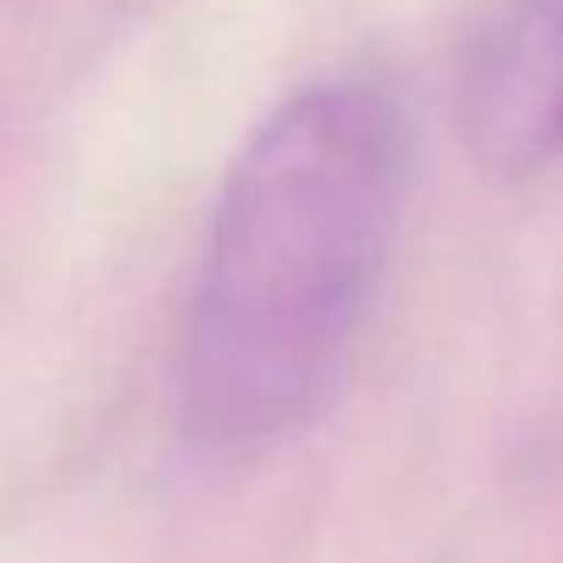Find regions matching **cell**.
Here are the masks:
<instances>
[{"mask_svg":"<svg viewBox=\"0 0 563 563\" xmlns=\"http://www.w3.org/2000/svg\"><path fill=\"white\" fill-rule=\"evenodd\" d=\"M409 188V117L382 78H321L227 172L183 332L177 415L205 453H260L343 387Z\"/></svg>","mask_w":563,"mask_h":563,"instance_id":"1","label":"cell"},{"mask_svg":"<svg viewBox=\"0 0 563 563\" xmlns=\"http://www.w3.org/2000/svg\"><path fill=\"white\" fill-rule=\"evenodd\" d=\"M459 128L497 177L563 161V0H492L459 78Z\"/></svg>","mask_w":563,"mask_h":563,"instance_id":"2","label":"cell"}]
</instances>
